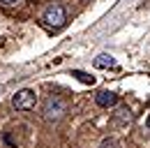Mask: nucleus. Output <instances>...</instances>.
<instances>
[{
    "label": "nucleus",
    "mask_w": 150,
    "mask_h": 148,
    "mask_svg": "<svg viewBox=\"0 0 150 148\" xmlns=\"http://www.w3.org/2000/svg\"><path fill=\"white\" fill-rule=\"evenodd\" d=\"M42 21L49 26V28H62L65 23H67V12H65V7L62 5H49L46 9H44V14H42Z\"/></svg>",
    "instance_id": "nucleus-1"
},
{
    "label": "nucleus",
    "mask_w": 150,
    "mask_h": 148,
    "mask_svg": "<svg viewBox=\"0 0 150 148\" xmlns=\"http://www.w3.org/2000/svg\"><path fill=\"white\" fill-rule=\"evenodd\" d=\"M12 104H14V109H19V111H33L35 104H37V95L30 88H23V90H19L12 97Z\"/></svg>",
    "instance_id": "nucleus-2"
},
{
    "label": "nucleus",
    "mask_w": 150,
    "mask_h": 148,
    "mask_svg": "<svg viewBox=\"0 0 150 148\" xmlns=\"http://www.w3.org/2000/svg\"><path fill=\"white\" fill-rule=\"evenodd\" d=\"M95 102H97V107H102V109H111V107L118 104V95L111 92V90H102V92H97Z\"/></svg>",
    "instance_id": "nucleus-3"
},
{
    "label": "nucleus",
    "mask_w": 150,
    "mask_h": 148,
    "mask_svg": "<svg viewBox=\"0 0 150 148\" xmlns=\"http://www.w3.org/2000/svg\"><path fill=\"white\" fill-rule=\"evenodd\" d=\"M62 113H65V107H62L58 100H56V107H53V102H51V100L46 102V109H44L46 120H58V118H62Z\"/></svg>",
    "instance_id": "nucleus-4"
},
{
    "label": "nucleus",
    "mask_w": 150,
    "mask_h": 148,
    "mask_svg": "<svg viewBox=\"0 0 150 148\" xmlns=\"http://www.w3.org/2000/svg\"><path fill=\"white\" fill-rule=\"evenodd\" d=\"M95 67H99V70H115L118 67V63H115V58L113 56H109V53H102V56H97L95 58Z\"/></svg>",
    "instance_id": "nucleus-5"
},
{
    "label": "nucleus",
    "mask_w": 150,
    "mask_h": 148,
    "mask_svg": "<svg viewBox=\"0 0 150 148\" xmlns=\"http://www.w3.org/2000/svg\"><path fill=\"white\" fill-rule=\"evenodd\" d=\"M132 123V111L127 107H120V109L115 111V120H113V125H120V127H125V125H129Z\"/></svg>",
    "instance_id": "nucleus-6"
},
{
    "label": "nucleus",
    "mask_w": 150,
    "mask_h": 148,
    "mask_svg": "<svg viewBox=\"0 0 150 148\" xmlns=\"http://www.w3.org/2000/svg\"><path fill=\"white\" fill-rule=\"evenodd\" d=\"M72 76H76V79H79V81H83V83H90V86L95 83V79H93V76H88V74H86V72H81V70H74V72H72Z\"/></svg>",
    "instance_id": "nucleus-7"
},
{
    "label": "nucleus",
    "mask_w": 150,
    "mask_h": 148,
    "mask_svg": "<svg viewBox=\"0 0 150 148\" xmlns=\"http://www.w3.org/2000/svg\"><path fill=\"white\" fill-rule=\"evenodd\" d=\"M99 148H118V141H115V139H104V141L99 144Z\"/></svg>",
    "instance_id": "nucleus-8"
},
{
    "label": "nucleus",
    "mask_w": 150,
    "mask_h": 148,
    "mask_svg": "<svg viewBox=\"0 0 150 148\" xmlns=\"http://www.w3.org/2000/svg\"><path fill=\"white\" fill-rule=\"evenodd\" d=\"M0 2H5V5H14L16 0H0Z\"/></svg>",
    "instance_id": "nucleus-9"
},
{
    "label": "nucleus",
    "mask_w": 150,
    "mask_h": 148,
    "mask_svg": "<svg viewBox=\"0 0 150 148\" xmlns=\"http://www.w3.org/2000/svg\"><path fill=\"white\" fill-rule=\"evenodd\" d=\"M148 130H150V116H148Z\"/></svg>",
    "instance_id": "nucleus-10"
}]
</instances>
